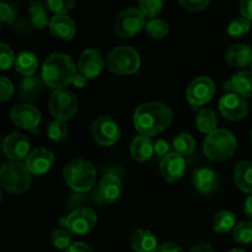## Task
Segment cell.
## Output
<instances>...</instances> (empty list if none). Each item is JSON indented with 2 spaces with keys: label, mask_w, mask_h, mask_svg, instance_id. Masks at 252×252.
I'll list each match as a JSON object with an SVG mask.
<instances>
[{
  "label": "cell",
  "mask_w": 252,
  "mask_h": 252,
  "mask_svg": "<svg viewBox=\"0 0 252 252\" xmlns=\"http://www.w3.org/2000/svg\"><path fill=\"white\" fill-rule=\"evenodd\" d=\"M216 85L214 81L208 76H198L193 79L187 86L186 98L193 107L206 105L213 97Z\"/></svg>",
  "instance_id": "11"
},
{
  "label": "cell",
  "mask_w": 252,
  "mask_h": 252,
  "mask_svg": "<svg viewBox=\"0 0 252 252\" xmlns=\"http://www.w3.org/2000/svg\"><path fill=\"white\" fill-rule=\"evenodd\" d=\"M145 32L149 36L154 37V38H162L166 36L170 31V26L164 19H159V17H154V19L148 20L145 24Z\"/></svg>",
  "instance_id": "32"
},
{
  "label": "cell",
  "mask_w": 252,
  "mask_h": 252,
  "mask_svg": "<svg viewBox=\"0 0 252 252\" xmlns=\"http://www.w3.org/2000/svg\"><path fill=\"white\" fill-rule=\"evenodd\" d=\"M225 59L230 65L244 68L252 62V48L244 43H236L229 47L225 53Z\"/></svg>",
  "instance_id": "23"
},
{
  "label": "cell",
  "mask_w": 252,
  "mask_h": 252,
  "mask_svg": "<svg viewBox=\"0 0 252 252\" xmlns=\"http://www.w3.org/2000/svg\"><path fill=\"white\" fill-rule=\"evenodd\" d=\"M145 24V16L139 7H127L116 16L113 27L116 34L120 37H132L142 31Z\"/></svg>",
  "instance_id": "9"
},
{
  "label": "cell",
  "mask_w": 252,
  "mask_h": 252,
  "mask_svg": "<svg viewBox=\"0 0 252 252\" xmlns=\"http://www.w3.org/2000/svg\"><path fill=\"white\" fill-rule=\"evenodd\" d=\"M44 81L42 76L30 75L25 76L20 83V96L26 101H34L43 90Z\"/></svg>",
  "instance_id": "24"
},
{
  "label": "cell",
  "mask_w": 252,
  "mask_h": 252,
  "mask_svg": "<svg viewBox=\"0 0 252 252\" xmlns=\"http://www.w3.org/2000/svg\"><path fill=\"white\" fill-rule=\"evenodd\" d=\"M251 140H252V132H251Z\"/></svg>",
  "instance_id": "52"
},
{
  "label": "cell",
  "mask_w": 252,
  "mask_h": 252,
  "mask_svg": "<svg viewBox=\"0 0 252 252\" xmlns=\"http://www.w3.org/2000/svg\"><path fill=\"white\" fill-rule=\"evenodd\" d=\"M250 29H251V21L243 16V17H235V19L231 20V21L229 22L226 31H228V33L230 34L231 37L238 38V37L245 36V34L250 31Z\"/></svg>",
  "instance_id": "34"
},
{
  "label": "cell",
  "mask_w": 252,
  "mask_h": 252,
  "mask_svg": "<svg viewBox=\"0 0 252 252\" xmlns=\"http://www.w3.org/2000/svg\"><path fill=\"white\" fill-rule=\"evenodd\" d=\"M2 152L10 161H21L30 154V142L22 133L15 132L7 134L2 142Z\"/></svg>",
  "instance_id": "13"
},
{
  "label": "cell",
  "mask_w": 252,
  "mask_h": 252,
  "mask_svg": "<svg viewBox=\"0 0 252 252\" xmlns=\"http://www.w3.org/2000/svg\"><path fill=\"white\" fill-rule=\"evenodd\" d=\"M208 0H180V5L189 11H201L208 6Z\"/></svg>",
  "instance_id": "42"
},
{
  "label": "cell",
  "mask_w": 252,
  "mask_h": 252,
  "mask_svg": "<svg viewBox=\"0 0 252 252\" xmlns=\"http://www.w3.org/2000/svg\"><path fill=\"white\" fill-rule=\"evenodd\" d=\"M15 59L16 57H15L11 47L7 46L6 43L0 44V68L1 70H7L12 64H15Z\"/></svg>",
  "instance_id": "38"
},
{
  "label": "cell",
  "mask_w": 252,
  "mask_h": 252,
  "mask_svg": "<svg viewBox=\"0 0 252 252\" xmlns=\"http://www.w3.org/2000/svg\"><path fill=\"white\" fill-rule=\"evenodd\" d=\"M174 120V112L162 102H145L138 106L133 115L135 129L140 135L153 137L166 129Z\"/></svg>",
  "instance_id": "1"
},
{
  "label": "cell",
  "mask_w": 252,
  "mask_h": 252,
  "mask_svg": "<svg viewBox=\"0 0 252 252\" xmlns=\"http://www.w3.org/2000/svg\"><path fill=\"white\" fill-rule=\"evenodd\" d=\"M240 12L248 20H252V0H243L240 2Z\"/></svg>",
  "instance_id": "44"
},
{
  "label": "cell",
  "mask_w": 252,
  "mask_h": 252,
  "mask_svg": "<svg viewBox=\"0 0 252 252\" xmlns=\"http://www.w3.org/2000/svg\"><path fill=\"white\" fill-rule=\"evenodd\" d=\"M170 145L165 139H159L154 143V153L160 158H165L169 154Z\"/></svg>",
  "instance_id": "43"
},
{
  "label": "cell",
  "mask_w": 252,
  "mask_h": 252,
  "mask_svg": "<svg viewBox=\"0 0 252 252\" xmlns=\"http://www.w3.org/2000/svg\"><path fill=\"white\" fill-rule=\"evenodd\" d=\"M162 7L161 0H140L139 1V10L143 12L144 16L152 17L154 19L160 12Z\"/></svg>",
  "instance_id": "37"
},
{
  "label": "cell",
  "mask_w": 252,
  "mask_h": 252,
  "mask_svg": "<svg viewBox=\"0 0 252 252\" xmlns=\"http://www.w3.org/2000/svg\"><path fill=\"white\" fill-rule=\"evenodd\" d=\"M244 212L248 217L252 218V194L245 199V203H244Z\"/></svg>",
  "instance_id": "49"
},
{
  "label": "cell",
  "mask_w": 252,
  "mask_h": 252,
  "mask_svg": "<svg viewBox=\"0 0 252 252\" xmlns=\"http://www.w3.org/2000/svg\"><path fill=\"white\" fill-rule=\"evenodd\" d=\"M97 223V214L91 208H78L61 220L64 228L74 235L90 233Z\"/></svg>",
  "instance_id": "8"
},
{
  "label": "cell",
  "mask_w": 252,
  "mask_h": 252,
  "mask_svg": "<svg viewBox=\"0 0 252 252\" xmlns=\"http://www.w3.org/2000/svg\"><path fill=\"white\" fill-rule=\"evenodd\" d=\"M236 217L230 211H220L214 216L213 229L217 233H229L236 225Z\"/></svg>",
  "instance_id": "30"
},
{
  "label": "cell",
  "mask_w": 252,
  "mask_h": 252,
  "mask_svg": "<svg viewBox=\"0 0 252 252\" xmlns=\"http://www.w3.org/2000/svg\"><path fill=\"white\" fill-rule=\"evenodd\" d=\"M102 56L96 48H86L80 54L78 61L79 73L85 75L88 79L96 78L102 71L105 66Z\"/></svg>",
  "instance_id": "14"
},
{
  "label": "cell",
  "mask_w": 252,
  "mask_h": 252,
  "mask_svg": "<svg viewBox=\"0 0 252 252\" xmlns=\"http://www.w3.org/2000/svg\"><path fill=\"white\" fill-rule=\"evenodd\" d=\"M91 134L96 143L103 147H108L120 139L121 129L118 123L112 117L98 116L91 123Z\"/></svg>",
  "instance_id": "10"
},
{
  "label": "cell",
  "mask_w": 252,
  "mask_h": 252,
  "mask_svg": "<svg viewBox=\"0 0 252 252\" xmlns=\"http://www.w3.org/2000/svg\"><path fill=\"white\" fill-rule=\"evenodd\" d=\"M78 65L73 58L65 53H52L42 65V79L44 84L56 90L64 89L73 83L78 73Z\"/></svg>",
  "instance_id": "2"
},
{
  "label": "cell",
  "mask_w": 252,
  "mask_h": 252,
  "mask_svg": "<svg viewBox=\"0 0 252 252\" xmlns=\"http://www.w3.org/2000/svg\"><path fill=\"white\" fill-rule=\"evenodd\" d=\"M12 122L24 129H34L41 122V113L30 103H20L10 111Z\"/></svg>",
  "instance_id": "15"
},
{
  "label": "cell",
  "mask_w": 252,
  "mask_h": 252,
  "mask_svg": "<svg viewBox=\"0 0 252 252\" xmlns=\"http://www.w3.org/2000/svg\"><path fill=\"white\" fill-rule=\"evenodd\" d=\"M48 110L58 121H68L78 110V98L68 89H58L48 98Z\"/></svg>",
  "instance_id": "7"
},
{
  "label": "cell",
  "mask_w": 252,
  "mask_h": 252,
  "mask_svg": "<svg viewBox=\"0 0 252 252\" xmlns=\"http://www.w3.org/2000/svg\"><path fill=\"white\" fill-rule=\"evenodd\" d=\"M53 164L54 155L47 148H36V149L31 150L29 157L26 158V162H25L30 174L33 175L46 174Z\"/></svg>",
  "instance_id": "16"
},
{
  "label": "cell",
  "mask_w": 252,
  "mask_h": 252,
  "mask_svg": "<svg viewBox=\"0 0 252 252\" xmlns=\"http://www.w3.org/2000/svg\"><path fill=\"white\" fill-rule=\"evenodd\" d=\"M193 186L202 193H211L218 187L219 179L216 171L209 167H199L193 172Z\"/></svg>",
  "instance_id": "20"
},
{
  "label": "cell",
  "mask_w": 252,
  "mask_h": 252,
  "mask_svg": "<svg viewBox=\"0 0 252 252\" xmlns=\"http://www.w3.org/2000/svg\"><path fill=\"white\" fill-rule=\"evenodd\" d=\"M47 2L43 1H32L29 5V12L31 16V22L36 29L44 30L49 25L51 20H48L47 15Z\"/></svg>",
  "instance_id": "28"
},
{
  "label": "cell",
  "mask_w": 252,
  "mask_h": 252,
  "mask_svg": "<svg viewBox=\"0 0 252 252\" xmlns=\"http://www.w3.org/2000/svg\"><path fill=\"white\" fill-rule=\"evenodd\" d=\"M189 252H216V250L208 244H199V245H194Z\"/></svg>",
  "instance_id": "48"
},
{
  "label": "cell",
  "mask_w": 252,
  "mask_h": 252,
  "mask_svg": "<svg viewBox=\"0 0 252 252\" xmlns=\"http://www.w3.org/2000/svg\"><path fill=\"white\" fill-rule=\"evenodd\" d=\"M220 113L229 121H240L249 113V105L245 97L235 93L224 95L219 101Z\"/></svg>",
  "instance_id": "12"
},
{
  "label": "cell",
  "mask_w": 252,
  "mask_h": 252,
  "mask_svg": "<svg viewBox=\"0 0 252 252\" xmlns=\"http://www.w3.org/2000/svg\"><path fill=\"white\" fill-rule=\"evenodd\" d=\"M15 17H16V12L12 9L11 5L2 1L0 4V21L2 24H11V22H14Z\"/></svg>",
  "instance_id": "40"
},
{
  "label": "cell",
  "mask_w": 252,
  "mask_h": 252,
  "mask_svg": "<svg viewBox=\"0 0 252 252\" xmlns=\"http://www.w3.org/2000/svg\"><path fill=\"white\" fill-rule=\"evenodd\" d=\"M51 243L58 250H68L71 245L70 233L64 229H57L52 233Z\"/></svg>",
  "instance_id": "36"
},
{
  "label": "cell",
  "mask_w": 252,
  "mask_h": 252,
  "mask_svg": "<svg viewBox=\"0 0 252 252\" xmlns=\"http://www.w3.org/2000/svg\"><path fill=\"white\" fill-rule=\"evenodd\" d=\"M250 66H251V71H252V62H251V64H250Z\"/></svg>",
  "instance_id": "51"
},
{
  "label": "cell",
  "mask_w": 252,
  "mask_h": 252,
  "mask_svg": "<svg viewBox=\"0 0 252 252\" xmlns=\"http://www.w3.org/2000/svg\"><path fill=\"white\" fill-rule=\"evenodd\" d=\"M66 252H94V250L91 249V246L85 243H74L71 244Z\"/></svg>",
  "instance_id": "46"
},
{
  "label": "cell",
  "mask_w": 252,
  "mask_h": 252,
  "mask_svg": "<svg viewBox=\"0 0 252 252\" xmlns=\"http://www.w3.org/2000/svg\"><path fill=\"white\" fill-rule=\"evenodd\" d=\"M52 34L64 41H70L76 33L75 22L68 15H54L49 22Z\"/></svg>",
  "instance_id": "18"
},
{
  "label": "cell",
  "mask_w": 252,
  "mask_h": 252,
  "mask_svg": "<svg viewBox=\"0 0 252 252\" xmlns=\"http://www.w3.org/2000/svg\"><path fill=\"white\" fill-rule=\"evenodd\" d=\"M238 142L230 130L218 128L207 135L203 143V153L208 159L223 161L235 153Z\"/></svg>",
  "instance_id": "4"
},
{
  "label": "cell",
  "mask_w": 252,
  "mask_h": 252,
  "mask_svg": "<svg viewBox=\"0 0 252 252\" xmlns=\"http://www.w3.org/2000/svg\"><path fill=\"white\" fill-rule=\"evenodd\" d=\"M233 239L239 244H250L252 241V220H244L233 229Z\"/></svg>",
  "instance_id": "33"
},
{
  "label": "cell",
  "mask_w": 252,
  "mask_h": 252,
  "mask_svg": "<svg viewBox=\"0 0 252 252\" xmlns=\"http://www.w3.org/2000/svg\"><path fill=\"white\" fill-rule=\"evenodd\" d=\"M130 154L138 161H145L154 154V144L149 137L138 135L130 144Z\"/></svg>",
  "instance_id": "25"
},
{
  "label": "cell",
  "mask_w": 252,
  "mask_h": 252,
  "mask_svg": "<svg viewBox=\"0 0 252 252\" xmlns=\"http://www.w3.org/2000/svg\"><path fill=\"white\" fill-rule=\"evenodd\" d=\"M196 125L201 132L211 134L212 132L218 129L217 128V126H218L217 113L212 108H202L196 116Z\"/></svg>",
  "instance_id": "29"
},
{
  "label": "cell",
  "mask_w": 252,
  "mask_h": 252,
  "mask_svg": "<svg viewBox=\"0 0 252 252\" xmlns=\"http://www.w3.org/2000/svg\"><path fill=\"white\" fill-rule=\"evenodd\" d=\"M225 90L235 93L243 97H252V71L241 70L223 84Z\"/></svg>",
  "instance_id": "19"
},
{
  "label": "cell",
  "mask_w": 252,
  "mask_h": 252,
  "mask_svg": "<svg viewBox=\"0 0 252 252\" xmlns=\"http://www.w3.org/2000/svg\"><path fill=\"white\" fill-rule=\"evenodd\" d=\"M0 185L2 189L14 194L24 193L31 185L30 171L21 161L5 162L0 169Z\"/></svg>",
  "instance_id": "5"
},
{
  "label": "cell",
  "mask_w": 252,
  "mask_h": 252,
  "mask_svg": "<svg viewBox=\"0 0 252 252\" xmlns=\"http://www.w3.org/2000/svg\"><path fill=\"white\" fill-rule=\"evenodd\" d=\"M47 134L53 142H61L68 134V126L64 121H52L47 127Z\"/></svg>",
  "instance_id": "35"
},
{
  "label": "cell",
  "mask_w": 252,
  "mask_h": 252,
  "mask_svg": "<svg viewBox=\"0 0 252 252\" xmlns=\"http://www.w3.org/2000/svg\"><path fill=\"white\" fill-rule=\"evenodd\" d=\"M130 246L135 252H157L158 240L154 234L145 229H137L130 236Z\"/></svg>",
  "instance_id": "22"
},
{
  "label": "cell",
  "mask_w": 252,
  "mask_h": 252,
  "mask_svg": "<svg viewBox=\"0 0 252 252\" xmlns=\"http://www.w3.org/2000/svg\"><path fill=\"white\" fill-rule=\"evenodd\" d=\"M86 83H88V78H86L85 75H83V74L78 73L75 75V78H74L73 80V84L76 86V88H84V86L86 85Z\"/></svg>",
  "instance_id": "47"
},
{
  "label": "cell",
  "mask_w": 252,
  "mask_h": 252,
  "mask_svg": "<svg viewBox=\"0 0 252 252\" xmlns=\"http://www.w3.org/2000/svg\"><path fill=\"white\" fill-rule=\"evenodd\" d=\"M15 69L17 73L25 76L34 75V71L38 68V59L36 54L30 51H21L15 59Z\"/></svg>",
  "instance_id": "27"
},
{
  "label": "cell",
  "mask_w": 252,
  "mask_h": 252,
  "mask_svg": "<svg viewBox=\"0 0 252 252\" xmlns=\"http://www.w3.org/2000/svg\"><path fill=\"white\" fill-rule=\"evenodd\" d=\"M63 177L66 185L79 193L93 189L96 181V169L89 160L73 159L64 166Z\"/></svg>",
  "instance_id": "3"
},
{
  "label": "cell",
  "mask_w": 252,
  "mask_h": 252,
  "mask_svg": "<svg viewBox=\"0 0 252 252\" xmlns=\"http://www.w3.org/2000/svg\"><path fill=\"white\" fill-rule=\"evenodd\" d=\"M186 170V160L177 153H169L160 161V174L167 182H175L180 180Z\"/></svg>",
  "instance_id": "17"
},
{
  "label": "cell",
  "mask_w": 252,
  "mask_h": 252,
  "mask_svg": "<svg viewBox=\"0 0 252 252\" xmlns=\"http://www.w3.org/2000/svg\"><path fill=\"white\" fill-rule=\"evenodd\" d=\"M229 252H246V251L241 250V249H233V250H230Z\"/></svg>",
  "instance_id": "50"
},
{
  "label": "cell",
  "mask_w": 252,
  "mask_h": 252,
  "mask_svg": "<svg viewBox=\"0 0 252 252\" xmlns=\"http://www.w3.org/2000/svg\"><path fill=\"white\" fill-rule=\"evenodd\" d=\"M47 6L51 11L56 12V15H65L71 7L74 6L73 0H48Z\"/></svg>",
  "instance_id": "39"
},
{
  "label": "cell",
  "mask_w": 252,
  "mask_h": 252,
  "mask_svg": "<svg viewBox=\"0 0 252 252\" xmlns=\"http://www.w3.org/2000/svg\"><path fill=\"white\" fill-rule=\"evenodd\" d=\"M234 180L241 191L252 194V162H239L234 169Z\"/></svg>",
  "instance_id": "26"
},
{
  "label": "cell",
  "mask_w": 252,
  "mask_h": 252,
  "mask_svg": "<svg viewBox=\"0 0 252 252\" xmlns=\"http://www.w3.org/2000/svg\"><path fill=\"white\" fill-rule=\"evenodd\" d=\"M105 64L112 73L134 74L140 66V56L133 47L118 46L108 52Z\"/></svg>",
  "instance_id": "6"
},
{
  "label": "cell",
  "mask_w": 252,
  "mask_h": 252,
  "mask_svg": "<svg viewBox=\"0 0 252 252\" xmlns=\"http://www.w3.org/2000/svg\"><path fill=\"white\" fill-rule=\"evenodd\" d=\"M121 192H122V182L120 177L115 174H106L101 179L100 186H98V193L102 201L115 202L120 198Z\"/></svg>",
  "instance_id": "21"
},
{
  "label": "cell",
  "mask_w": 252,
  "mask_h": 252,
  "mask_svg": "<svg viewBox=\"0 0 252 252\" xmlns=\"http://www.w3.org/2000/svg\"><path fill=\"white\" fill-rule=\"evenodd\" d=\"M14 94V85L6 76L0 78V100L2 102L9 100L11 95Z\"/></svg>",
  "instance_id": "41"
},
{
  "label": "cell",
  "mask_w": 252,
  "mask_h": 252,
  "mask_svg": "<svg viewBox=\"0 0 252 252\" xmlns=\"http://www.w3.org/2000/svg\"><path fill=\"white\" fill-rule=\"evenodd\" d=\"M194 148H196V140L189 133H181L174 138L175 153L182 157L191 155L194 152Z\"/></svg>",
  "instance_id": "31"
},
{
  "label": "cell",
  "mask_w": 252,
  "mask_h": 252,
  "mask_svg": "<svg viewBox=\"0 0 252 252\" xmlns=\"http://www.w3.org/2000/svg\"><path fill=\"white\" fill-rule=\"evenodd\" d=\"M157 252H185L184 249L176 243H164L159 246Z\"/></svg>",
  "instance_id": "45"
}]
</instances>
